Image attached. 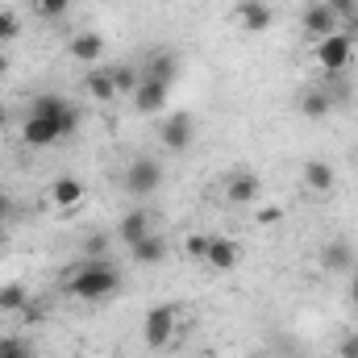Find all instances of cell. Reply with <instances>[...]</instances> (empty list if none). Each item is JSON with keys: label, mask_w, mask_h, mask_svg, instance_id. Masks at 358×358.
<instances>
[{"label": "cell", "mask_w": 358, "mask_h": 358, "mask_svg": "<svg viewBox=\"0 0 358 358\" xmlns=\"http://www.w3.org/2000/svg\"><path fill=\"white\" fill-rule=\"evenodd\" d=\"M313 59H317V67L325 76H342L350 67V59H355V38L346 29H338V34H329V38H321L313 46Z\"/></svg>", "instance_id": "cell-3"}, {"label": "cell", "mask_w": 358, "mask_h": 358, "mask_svg": "<svg viewBox=\"0 0 358 358\" xmlns=\"http://www.w3.org/2000/svg\"><path fill=\"white\" fill-rule=\"evenodd\" d=\"M17 34H21V25H17V17H13V13H0V46H4V42H13Z\"/></svg>", "instance_id": "cell-27"}, {"label": "cell", "mask_w": 358, "mask_h": 358, "mask_svg": "<svg viewBox=\"0 0 358 358\" xmlns=\"http://www.w3.org/2000/svg\"><path fill=\"white\" fill-rule=\"evenodd\" d=\"M159 187H163V163H159V159L138 155V159L125 167V192H129V196L146 200V196H155Z\"/></svg>", "instance_id": "cell-4"}, {"label": "cell", "mask_w": 358, "mask_h": 358, "mask_svg": "<svg viewBox=\"0 0 358 358\" xmlns=\"http://www.w3.org/2000/svg\"><path fill=\"white\" fill-rule=\"evenodd\" d=\"M100 55H104V38H100L96 29H84V34L71 38V59H76V63H88L92 67Z\"/></svg>", "instance_id": "cell-17"}, {"label": "cell", "mask_w": 358, "mask_h": 358, "mask_svg": "<svg viewBox=\"0 0 358 358\" xmlns=\"http://www.w3.org/2000/svg\"><path fill=\"white\" fill-rule=\"evenodd\" d=\"M167 100H171V84H159V80H142L138 88H134V108L138 113H163L167 108Z\"/></svg>", "instance_id": "cell-10"}, {"label": "cell", "mask_w": 358, "mask_h": 358, "mask_svg": "<svg viewBox=\"0 0 358 358\" xmlns=\"http://www.w3.org/2000/svg\"><path fill=\"white\" fill-rule=\"evenodd\" d=\"M321 4H325L338 21H342V17H355V13H358V0H321Z\"/></svg>", "instance_id": "cell-26"}, {"label": "cell", "mask_w": 358, "mask_h": 358, "mask_svg": "<svg viewBox=\"0 0 358 358\" xmlns=\"http://www.w3.org/2000/svg\"><path fill=\"white\" fill-rule=\"evenodd\" d=\"M8 213H13V204H8V196H0V221H4Z\"/></svg>", "instance_id": "cell-33"}, {"label": "cell", "mask_w": 358, "mask_h": 358, "mask_svg": "<svg viewBox=\"0 0 358 358\" xmlns=\"http://www.w3.org/2000/svg\"><path fill=\"white\" fill-rule=\"evenodd\" d=\"M300 113H304L308 121H325V117L334 113V96L325 88H308L300 96Z\"/></svg>", "instance_id": "cell-19"}, {"label": "cell", "mask_w": 358, "mask_h": 358, "mask_svg": "<svg viewBox=\"0 0 358 358\" xmlns=\"http://www.w3.org/2000/svg\"><path fill=\"white\" fill-rule=\"evenodd\" d=\"M321 267L334 271V275H350L358 267L355 263V246H350V238H329L325 246H321Z\"/></svg>", "instance_id": "cell-8"}, {"label": "cell", "mask_w": 358, "mask_h": 358, "mask_svg": "<svg viewBox=\"0 0 358 358\" xmlns=\"http://www.w3.org/2000/svg\"><path fill=\"white\" fill-rule=\"evenodd\" d=\"M358 355V334H350L346 342H342V358H355Z\"/></svg>", "instance_id": "cell-31"}, {"label": "cell", "mask_w": 358, "mask_h": 358, "mask_svg": "<svg viewBox=\"0 0 358 358\" xmlns=\"http://www.w3.org/2000/svg\"><path fill=\"white\" fill-rule=\"evenodd\" d=\"M150 229H155V225H150V213H146V208H129V213L121 217V225H117V238H121L125 246H134V242H142Z\"/></svg>", "instance_id": "cell-15"}, {"label": "cell", "mask_w": 358, "mask_h": 358, "mask_svg": "<svg viewBox=\"0 0 358 358\" xmlns=\"http://www.w3.org/2000/svg\"><path fill=\"white\" fill-rule=\"evenodd\" d=\"M176 304H155L150 313H146V321H142V342L150 346V350H163L171 338H176Z\"/></svg>", "instance_id": "cell-5"}, {"label": "cell", "mask_w": 358, "mask_h": 358, "mask_svg": "<svg viewBox=\"0 0 358 358\" xmlns=\"http://www.w3.org/2000/svg\"><path fill=\"white\" fill-rule=\"evenodd\" d=\"M84 88H88L92 100H100V104H113V100H117L113 67H88V76H84Z\"/></svg>", "instance_id": "cell-16"}, {"label": "cell", "mask_w": 358, "mask_h": 358, "mask_svg": "<svg viewBox=\"0 0 358 358\" xmlns=\"http://www.w3.org/2000/svg\"><path fill=\"white\" fill-rule=\"evenodd\" d=\"M29 342L25 338H0V358H29Z\"/></svg>", "instance_id": "cell-24"}, {"label": "cell", "mask_w": 358, "mask_h": 358, "mask_svg": "<svg viewBox=\"0 0 358 358\" xmlns=\"http://www.w3.org/2000/svg\"><path fill=\"white\" fill-rule=\"evenodd\" d=\"M113 84H117V96H121V92L134 96V88L142 84V71H138L134 63H117V67H113Z\"/></svg>", "instance_id": "cell-23"}, {"label": "cell", "mask_w": 358, "mask_h": 358, "mask_svg": "<svg viewBox=\"0 0 358 358\" xmlns=\"http://www.w3.org/2000/svg\"><path fill=\"white\" fill-rule=\"evenodd\" d=\"M183 250H187L192 259H204V250H208V238H204V234H192V238L183 242Z\"/></svg>", "instance_id": "cell-28"}, {"label": "cell", "mask_w": 358, "mask_h": 358, "mask_svg": "<svg viewBox=\"0 0 358 358\" xmlns=\"http://www.w3.org/2000/svg\"><path fill=\"white\" fill-rule=\"evenodd\" d=\"M283 221V213L275 208V204H267V208H259V225H279Z\"/></svg>", "instance_id": "cell-30"}, {"label": "cell", "mask_w": 358, "mask_h": 358, "mask_svg": "<svg viewBox=\"0 0 358 358\" xmlns=\"http://www.w3.org/2000/svg\"><path fill=\"white\" fill-rule=\"evenodd\" d=\"M59 138H63L59 121H50V117H21V142H25V146L46 150V146H55Z\"/></svg>", "instance_id": "cell-7"}, {"label": "cell", "mask_w": 358, "mask_h": 358, "mask_svg": "<svg viewBox=\"0 0 358 358\" xmlns=\"http://www.w3.org/2000/svg\"><path fill=\"white\" fill-rule=\"evenodd\" d=\"M238 259H242V246H238L234 238H225V234H213V238H208L204 263H208L213 271H234L238 267Z\"/></svg>", "instance_id": "cell-9"}, {"label": "cell", "mask_w": 358, "mask_h": 358, "mask_svg": "<svg viewBox=\"0 0 358 358\" xmlns=\"http://www.w3.org/2000/svg\"><path fill=\"white\" fill-rule=\"evenodd\" d=\"M84 250H88V259H104V250H108V238H104V234H96V238H88V246H84Z\"/></svg>", "instance_id": "cell-29"}, {"label": "cell", "mask_w": 358, "mask_h": 358, "mask_svg": "<svg viewBox=\"0 0 358 358\" xmlns=\"http://www.w3.org/2000/svg\"><path fill=\"white\" fill-rule=\"evenodd\" d=\"M225 196H229V204H250L255 196H259V179L250 176H229V183H225Z\"/></svg>", "instance_id": "cell-21"}, {"label": "cell", "mask_w": 358, "mask_h": 358, "mask_svg": "<svg viewBox=\"0 0 358 358\" xmlns=\"http://www.w3.org/2000/svg\"><path fill=\"white\" fill-rule=\"evenodd\" d=\"M192 138H196V121H192L187 108H176V113L163 117V125H159V142H163L171 155H183V150L192 146Z\"/></svg>", "instance_id": "cell-6"}, {"label": "cell", "mask_w": 358, "mask_h": 358, "mask_svg": "<svg viewBox=\"0 0 358 358\" xmlns=\"http://www.w3.org/2000/svg\"><path fill=\"white\" fill-rule=\"evenodd\" d=\"M25 117H50V121H59L63 138H71V134L80 129V108H76L67 96H59V92H38V96L25 104Z\"/></svg>", "instance_id": "cell-2"}, {"label": "cell", "mask_w": 358, "mask_h": 358, "mask_svg": "<svg viewBox=\"0 0 358 358\" xmlns=\"http://www.w3.org/2000/svg\"><path fill=\"white\" fill-rule=\"evenodd\" d=\"M34 4H38V13H42V17H50V21H59V17L71 8V0H34Z\"/></svg>", "instance_id": "cell-25"}, {"label": "cell", "mask_w": 358, "mask_h": 358, "mask_svg": "<svg viewBox=\"0 0 358 358\" xmlns=\"http://www.w3.org/2000/svg\"><path fill=\"white\" fill-rule=\"evenodd\" d=\"M50 200H55V208H76L84 200V183L76 176H59L50 183Z\"/></svg>", "instance_id": "cell-18"}, {"label": "cell", "mask_w": 358, "mask_h": 358, "mask_svg": "<svg viewBox=\"0 0 358 358\" xmlns=\"http://www.w3.org/2000/svg\"><path fill=\"white\" fill-rule=\"evenodd\" d=\"M263 358H271V355H263Z\"/></svg>", "instance_id": "cell-36"}, {"label": "cell", "mask_w": 358, "mask_h": 358, "mask_svg": "<svg viewBox=\"0 0 358 358\" xmlns=\"http://www.w3.org/2000/svg\"><path fill=\"white\" fill-rule=\"evenodd\" d=\"M4 125H8V108L0 104V129H4Z\"/></svg>", "instance_id": "cell-34"}, {"label": "cell", "mask_w": 358, "mask_h": 358, "mask_svg": "<svg viewBox=\"0 0 358 358\" xmlns=\"http://www.w3.org/2000/svg\"><path fill=\"white\" fill-rule=\"evenodd\" d=\"M350 304L358 308V267L350 271Z\"/></svg>", "instance_id": "cell-32"}, {"label": "cell", "mask_w": 358, "mask_h": 358, "mask_svg": "<svg viewBox=\"0 0 358 358\" xmlns=\"http://www.w3.org/2000/svg\"><path fill=\"white\" fill-rule=\"evenodd\" d=\"M29 308V287L25 283H4L0 287V313H25Z\"/></svg>", "instance_id": "cell-22"}, {"label": "cell", "mask_w": 358, "mask_h": 358, "mask_svg": "<svg viewBox=\"0 0 358 358\" xmlns=\"http://www.w3.org/2000/svg\"><path fill=\"white\" fill-rule=\"evenodd\" d=\"M4 71H8V59H4V55H0V76H4Z\"/></svg>", "instance_id": "cell-35"}, {"label": "cell", "mask_w": 358, "mask_h": 358, "mask_svg": "<svg viewBox=\"0 0 358 358\" xmlns=\"http://www.w3.org/2000/svg\"><path fill=\"white\" fill-rule=\"evenodd\" d=\"M129 255H134V263H138V267H159V263L167 259V238L150 229L142 242H134V246H129Z\"/></svg>", "instance_id": "cell-12"}, {"label": "cell", "mask_w": 358, "mask_h": 358, "mask_svg": "<svg viewBox=\"0 0 358 358\" xmlns=\"http://www.w3.org/2000/svg\"><path fill=\"white\" fill-rule=\"evenodd\" d=\"M300 25H304V34H308V38H317V42H321V38L338 34V25H342V21H338L325 4H308V8L300 13Z\"/></svg>", "instance_id": "cell-11"}, {"label": "cell", "mask_w": 358, "mask_h": 358, "mask_svg": "<svg viewBox=\"0 0 358 358\" xmlns=\"http://www.w3.org/2000/svg\"><path fill=\"white\" fill-rule=\"evenodd\" d=\"M138 71H142V80L171 84V80H176V71H179V63H176V55H171V50H155V55H146V63H142Z\"/></svg>", "instance_id": "cell-14"}, {"label": "cell", "mask_w": 358, "mask_h": 358, "mask_svg": "<svg viewBox=\"0 0 358 358\" xmlns=\"http://www.w3.org/2000/svg\"><path fill=\"white\" fill-rule=\"evenodd\" d=\"M355 358H358V355H355Z\"/></svg>", "instance_id": "cell-37"}, {"label": "cell", "mask_w": 358, "mask_h": 358, "mask_svg": "<svg viewBox=\"0 0 358 358\" xmlns=\"http://www.w3.org/2000/svg\"><path fill=\"white\" fill-rule=\"evenodd\" d=\"M304 183H308L313 192H334L338 171H334L325 159H308V163H304Z\"/></svg>", "instance_id": "cell-20"}, {"label": "cell", "mask_w": 358, "mask_h": 358, "mask_svg": "<svg viewBox=\"0 0 358 358\" xmlns=\"http://www.w3.org/2000/svg\"><path fill=\"white\" fill-rule=\"evenodd\" d=\"M117 287H121V271H117V263H108V259H88V263H80V271L67 279V292L80 296V300H104Z\"/></svg>", "instance_id": "cell-1"}, {"label": "cell", "mask_w": 358, "mask_h": 358, "mask_svg": "<svg viewBox=\"0 0 358 358\" xmlns=\"http://www.w3.org/2000/svg\"><path fill=\"white\" fill-rule=\"evenodd\" d=\"M238 21H242L246 34H263V29H271L275 13H271L267 0H242V4H238Z\"/></svg>", "instance_id": "cell-13"}]
</instances>
